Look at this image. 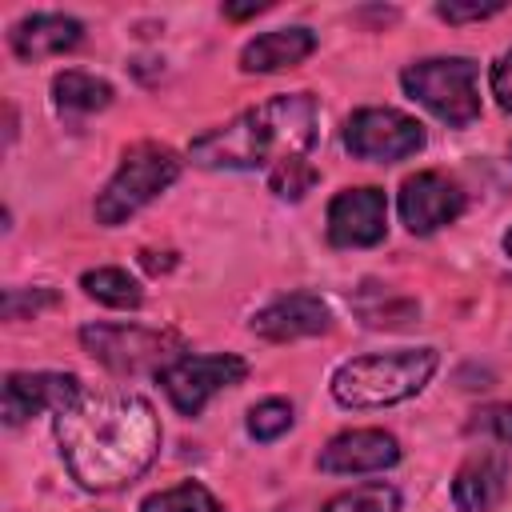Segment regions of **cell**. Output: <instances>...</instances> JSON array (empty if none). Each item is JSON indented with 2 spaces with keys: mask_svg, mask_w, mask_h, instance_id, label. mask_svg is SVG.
I'll return each instance as SVG.
<instances>
[{
  "mask_svg": "<svg viewBox=\"0 0 512 512\" xmlns=\"http://www.w3.org/2000/svg\"><path fill=\"white\" fill-rule=\"evenodd\" d=\"M312 184H316V168L308 160H288L268 172V188L280 200H304V192H312Z\"/></svg>",
  "mask_w": 512,
  "mask_h": 512,
  "instance_id": "22",
  "label": "cell"
},
{
  "mask_svg": "<svg viewBox=\"0 0 512 512\" xmlns=\"http://www.w3.org/2000/svg\"><path fill=\"white\" fill-rule=\"evenodd\" d=\"M80 344L92 360H100L112 372H140L148 364H160L168 348H176L180 340L172 332H148L136 324H84Z\"/></svg>",
  "mask_w": 512,
  "mask_h": 512,
  "instance_id": "8",
  "label": "cell"
},
{
  "mask_svg": "<svg viewBox=\"0 0 512 512\" xmlns=\"http://www.w3.org/2000/svg\"><path fill=\"white\" fill-rule=\"evenodd\" d=\"M312 52H316V32L272 28V32H260L256 40H248L240 48V68L244 72H280V68H296Z\"/></svg>",
  "mask_w": 512,
  "mask_h": 512,
  "instance_id": "16",
  "label": "cell"
},
{
  "mask_svg": "<svg viewBox=\"0 0 512 512\" xmlns=\"http://www.w3.org/2000/svg\"><path fill=\"white\" fill-rule=\"evenodd\" d=\"M388 232V196L380 188H344L328 204V240L336 248H372Z\"/></svg>",
  "mask_w": 512,
  "mask_h": 512,
  "instance_id": "9",
  "label": "cell"
},
{
  "mask_svg": "<svg viewBox=\"0 0 512 512\" xmlns=\"http://www.w3.org/2000/svg\"><path fill=\"white\" fill-rule=\"evenodd\" d=\"M344 148L356 160L396 164L424 148V128L396 108H356L344 124Z\"/></svg>",
  "mask_w": 512,
  "mask_h": 512,
  "instance_id": "7",
  "label": "cell"
},
{
  "mask_svg": "<svg viewBox=\"0 0 512 512\" xmlns=\"http://www.w3.org/2000/svg\"><path fill=\"white\" fill-rule=\"evenodd\" d=\"M504 4L500 0H488V4H436V16L440 20H448V24H468V20H488V16H496Z\"/></svg>",
  "mask_w": 512,
  "mask_h": 512,
  "instance_id": "25",
  "label": "cell"
},
{
  "mask_svg": "<svg viewBox=\"0 0 512 512\" xmlns=\"http://www.w3.org/2000/svg\"><path fill=\"white\" fill-rule=\"evenodd\" d=\"M488 84H492V96H496V104H500L504 112H512V52H504V56L492 64V72H488Z\"/></svg>",
  "mask_w": 512,
  "mask_h": 512,
  "instance_id": "26",
  "label": "cell"
},
{
  "mask_svg": "<svg viewBox=\"0 0 512 512\" xmlns=\"http://www.w3.org/2000/svg\"><path fill=\"white\" fill-rule=\"evenodd\" d=\"M468 432H488L496 444L512 448V404H488V408L472 412Z\"/></svg>",
  "mask_w": 512,
  "mask_h": 512,
  "instance_id": "23",
  "label": "cell"
},
{
  "mask_svg": "<svg viewBox=\"0 0 512 512\" xmlns=\"http://www.w3.org/2000/svg\"><path fill=\"white\" fill-rule=\"evenodd\" d=\"M504 252H508V256H512V228H508V232H504Z\"/></svg>",
  "mask_w": 512,
  "mask_h": 512,
  "instance_id": "29",
  "label": "cell"
},
{
  "mask_svg": "<svg viewBox=\"0 0 512 512\" xmlns=\"http://www.w3.org/2000/svg\"><path fill=\"white\" fill-rule=\"evenodd\" d=\"M140 264H144L152 276H160V272H168V268L176 264V256H172V252H152V248H144V252H140Z\"/></svg>",
  "mask_w": 512,
  "mask_h": 512,
  "instance_id": "27",
  "label": "cell"
},
{
  "mask_svg": "<svg viewBox=\"0 0 512 512\" xmlns=\"http://www.w3.org/2000/svg\"><path fill=\"white\" fill-rule=\"evenodd\" d=\"M292 428V404L288 400H260L252 412H248V436L252 440H276Z\"/></svg>",
  "mask_w": 512,
  "mask_h": 512,
  "instance_id": "21",
  "label": "cell"
},
{
  "mask_svg": "<svg viewBox=\"0 0 512 512\" xmlns=\"http://www.w3.org/2000/svg\"><path fill=\"white\" fill-rule=\"evenodd\" d=\"M84 36V24L76 16H64V12H32L24 20L12 24L8 32V44L12 52L32 64V60H44V56H56V52H68L76 48Z\"/></svg>",
  "mask_w": 512,
  "mask_h": 512,
  "instance_id": "14",
  "label": "cell"
},
{
  "mask_svg": "<svg viewBox=\"0 0 512 512\" xmlns=\"http://www.w3.org/2000/svg\"><path fill=\"white\" fill-rule=\"evenodd\" d=\"M440 368L436 348H400L352 356L332 372V396L344 408H384L416 396Z\"/></svg>",
  "mask_w": 512,
  "mask_h": 512,
  "instance_id": "3",
  "label": "cell"
},
{
  "mask_svg": "<svg viewBox=\"0 0 512 512\" xmlns=\"http://www.w3.org/2000/svg\"><path fill=\"white\" fill-rule=\"evenodd\" d=\"M180 176V156L168 144L140 140L120 156V168L96 196V220L104 228L124 224L132 212H140L148 200H156L172 180Z\"/></svg>",
  "mask_w": 512,
  "mask_h": 512,
  "instance_id": "4",
  "label": "cell"
},
{
  "mask_svg": "<svg viewBox=\"0 0 512 512\" xmlns=\"http://www.w3.org/2000/svg\"><path fill=\"white\" fill-rule=\"evenodd\" d=\"M56 304V292L52 288H32V292H24V288H8L4 292V320H20V316H36L40 308H52Z\"/></svg>",
  "mask_w": 512,
  "mask_h": 512,
  "instance_id": "24",
  "label": "cell"
},
{
  "mask_svg": "<svg viewBox=\"0 0 512 512\" xmlns=\"http://www.w3.org/2000/svg\"><path fill=\"white\" fill-rule=\"evenodd\" d=\"M80 288L108 308H140V300H144V288L124 268H88L80 276Z\"/></svg>",
  "mask_w": 512,
  "mask_h": 512,
  "instance_id": "18",
  "label": "cell"
},
{
  "mask_svg": "<svg viewBox=\"0 0 512 512\" xmlns=\"http://www.w3.org/2000/svg\"><path fill=\"white\" fill-rule=\"evenodd\" d=\"M80 376L72 372H8L4 376V420L24 424L40 412H60L80 396Z\"/></svg>",
  "mask_w": 512,
  "mask_h": 512,
  "instance_id": "11",
  "label": "cell"
},
{
  "mask_svg": "<svg viewBox=\"0 0 512 512\" xmlns=\"http://www.w3.org/2000/svg\"><path fill=\"white\" fill-rule=\"evenodd\" d=\"M52 100L68 116H88V112H100V108L112 104V84L100 80V76H92V72L68 68V72H60L52 80Z\"/></svg>",
  "mask_w": 512,
  "mask_h": 512,
  "instance_id": "17",
  "label": "cell"
},
{
  "mask_svg": "<svg viewBox=\"0 0 512 512\" xmlns=\"http://www.w3.org/2000/svg\"><path fill=\"white\" fill-rule=\"evenodd\" d=\"M404 92L424 104L436 120L448 128H468L480 116V92H476V64L464 56H436L416 60L400 72Z\"/></svg>",
  "mask_w": 512,
  "mask_h": 512,
  "instance_id": "5",
  "label": "cell"
},
{
  "mask_svg": "<svg viewBox=\"0 0 512 512\" xmlns=\"http://www.w3.org/2000/svg\"><path fill=\"white\" fill-rule=\"evenodd\" d=\"M156 376L176 412L200 416L216 392H224L248 376V364L236 352H204V356H176L172 364L156 368Z\"/></svg>",
  "mask_w": 512,
  "mask_h": 512,
  "instance_id": "6",
  "label": "cell"
},
{
  "mask_svg": "<svg viewBox=\"0 0 512 512\" xmlns=\"http://www.w3.org/2000/svg\"><path fill=\"white\" fill-rule=\"evenodd\" d=\"M248 324H252L256 336L284 344V340L328 332L332 328V308L316 292H288V296H276L272 304H264Z\"/></svg>",
  "mask_w": 512,
  "mask_h": 512,
  "instance_id": "12",
  "label": "cell"
},
{
  "mask_svg": "<svg viewBox=\"0 0 512 512\" xmlns=\"http://www.w3.org/2000/svg\"><path fill=\"white\" fill-rule=\"evenodd\" d=\"M396 208H400V220H404L408 232L428 236V232L452 224L464 212V192L444 172H416L400 184Z\"/></svg>",
  "mask_w": 512,
  "mask_h": 512,
  "instance_id": "10",
  "label": "cell"
},
{
  "mask_svg": "<svg viewBox=\"0 0 512 512\" xmlns=\"http://www.w3.org/2000/svg\"><path fill=\"white\" fill-rule=\"evenodd\" d=\"M268 4H260V0H252V4H224V16L228 20H244V16H256V12H264Z\"/></svg>",
  "mask_w": 512,
  "mask_h": 512,
  "instance_id": "28",
  "label": "cell"
},
{
  "mask_svg": "<svg viewBox=\"0 0 512 512\" xmlns=\"http://www.w3.org/2000/svg\"><path fill=\"white\" fill-rule=\"evenodd\" d=\"M320 512H400V492L384 480H372V484H356L332 496Z\"/></svg>",
  "mask_w": 512,
  "mask_h": 512,
  "instance_id": "20",
  "label": "cell"
},
{
  "mask_svg": "<svg viewBox=\"0 0 512 512\" xmlns=\"http://www.w3.org/2000/svg\"><path fill=\"white\" fill-rule=\"evenodd\" d=\"M320 136V108L312 92L272 96L224 128H212L188 144V156L200 168H276L304 160Z\"/></svg>",
  "mask_w": 512,
  "mask_h": 512,
  "instance_id": "2",
  "label": "cell"
},
{
  "mask_svg": "<svg viewBox=\"0 0 512 512\" xmlns=\"http://www.w3.org/2000/svg\"><path fill=\"white\" fill-rule=\"evenodd\" d=\"M400 460V444L384 428H352L332 436L320 448V468L336 476H356V472H384Z\"/></svg>",
  "mask_w": 512,
  "mask_h": 512,
  "instance_id": "13",
  "label": "cell"
},
{
  "mask_svg": "<svg viewBox=\"0 0 512 512\" xmlns=\"http://www.w3.org/2000/svg\"><path fill=\"white\" fill-rule=\"evenodd\" d=\"M56 440L72 480L88 492H112L156 460L160 420L144 396L80 392L56 412Z\"/></svg>",
  "mask_w": 512,
  "mask_h": 512,
  "instance_id": "1",
  "label": "cell"
},
{
  "mask_svg": "<svg viewBox=\"0 0 512 512\" xmlns=\"http://www.w3.org/2000/svg\"><path fill=\"white\" fill-rule=\"evenodd\" d=\"M140 512H224V504L196 480H184L176 488L152 492L140 500Z\"/></svg>",
  "mask_w": 512,
  "mask_h": 512,
  "instance_id": "19",
  "label": "cell"
},
{
  "mask_svg": "<svg viewBox=\"0 0 512 512\" xmlns=\"http://www.w3.org/2000/svg\"><path fill=\"white\" fill-rule=\"evenodd\" d=\"M504 484H508V456L504 448H488L460 464L452 480V500L460 512H488L504 496Z\"/></svg>",
  "mask_w": 512,
  "mask_h": 512,
  "instance_id": "15",
  "label": "cell"
},
{
  "mask_svg": "<svg viewBox=\"0 0 512 512\" xmlns=\"http://www.w3.org/2000/svg\"><path fill=\"white\" fill-rule=\"evenodd\" d=\"M508 160H512V144H508Z\"/></svg>",
  "mask_w": 512,
  "mask_h": 512,
  "instance_id": "30",
  "label": "cell"
}]
</instances>
